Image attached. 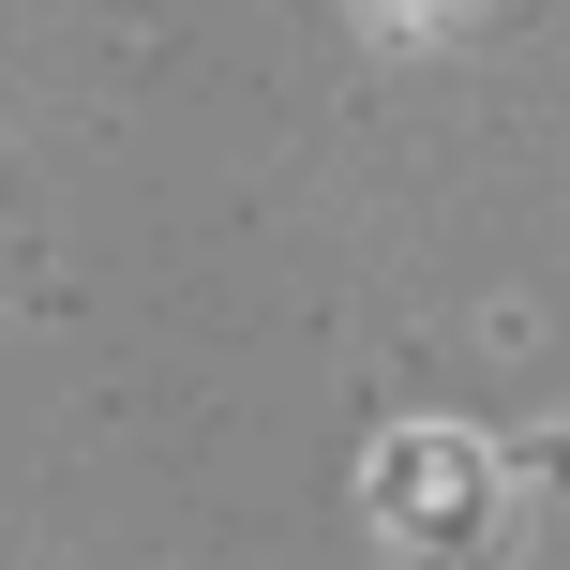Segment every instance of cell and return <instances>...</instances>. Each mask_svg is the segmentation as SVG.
<instances>
[{
  "label": "cell",
  "mask_w": 570,
  "mask_h": 570,
  "mask_svg": "<svg viewBox=\"0 0 570 570\" xmlns=\"http://www.w3.org/2000/svg\"><path fill=\"white\" fill-rule=\"evenodd\" d=\"M361 495H375V541H391L405 570H495V556H511L495 451H481V435H451V421H391V435H375V465H361Z\"/></svg>",
  "instance_id": "cell-1"
},
{
  "label": "cell",
  "mask_w": 570,
  "mask_h": 570,
  "mask_svg": "<svg viewBox=\"0 0 570 570\" xmlns=\"http://www.w3.org/2000/svg\"><path fill=\"white\" fill-rule=\"evenodd\" d=\"M361 16H375V30H435L451 0H361Z\"/></svg>",
  "instance_id": "cell-2"
}]
</instances>
